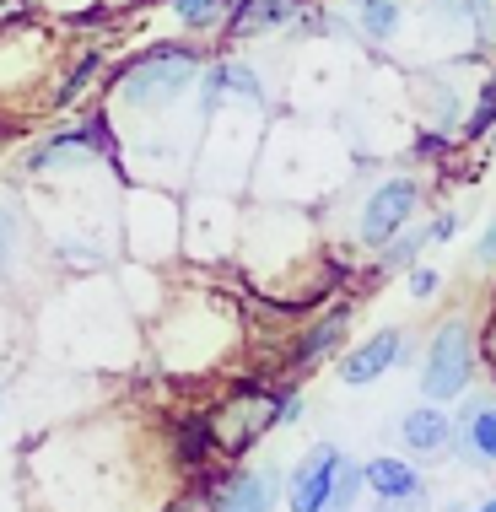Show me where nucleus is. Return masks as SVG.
Masks as SVG:
<instances>
[{
  "label": "nucleus",
  "mask_w": 496,
  "mask_h": 512,
  "mask_svg": "<svg viewBox=\"0 0 496 512\" xmlns=\"http://www.w3.org/2000/svg\"><path fill=\"white\" fill-rule=\"evenodd\" d=\"M399 362H405V329L389 324V329H372V335L351 340L346 351L335 356V378L346 383V389H367V383L389 378Z\"/></svg>",
  "instance_id": "10"
},
{
  "label": "nucleus",
  "mask_w": 496,
  "mask_h": 512,
  "mask_svg": "<svg viewBox=\"0 0 496 512\" xmlns=\"http://www.w3.org/2000/svg\"><path fill=\"white\" fill-rule=\"evenodd\" d=\"M157 351L173 378H216L248 351L243 308L222 297L211 281H195V292L168 302V318L157 324Z\"/></svg>",
  "instance_id": "1"
},
{
  "label": "nucleus",
  "mask_w": 496,
  "mask_h": 512,
  "mask_svg": "<svg viewBox=\"0 0 496 512\" xmlns=\"http://www.w3.org/2000/svg\"><path fill=\"white\" fill-rule=\"evenodd\" d=\"M367 512H416V507H410V502H378V496H372Z\"/></svg>",
  "instance_id": "29"
},
{
  "label": "nucleus",
  "mask_w": 496,
  "mask_h": 512,
  "mask_svg": "<svg viewBox=\"0 0 496 512\" xmlns=\"http://www.w3.org/2000/svg\"><path fill=\"white\" fill-rule=\"evenodd\" d=\"M17 248H22V216H17V205H11V200H0V275L11 270Z\"/></svg>",
  "instance_id": "23"
},
{
  "label": "nucleus",
  "mask_w": 496,
  "mask_h": 512,
  "mask_svg": "<svg viewBox=\"0 0 496 512\" xmlns=\"http://www.w3.org/2000/svg\"><path fill=\"white\" fill-rule=\"evenodd\" d=\"M470 270H475V275H496V211L486 216V227H480V238H475Z\"/></svg>",
  "instance_id": "26"
},
{
  "label": "nucleus",
  "mask_w": 496,
  "mask_h": 512,
  "mask_svg": "<svg viewBox=\"0 0 496 512\" xmlns=\"http://www.w3.org/2000/svg\"><path fill=\"white\" fill-rule=\"evenodd\" d=\"M443 512H470V502H448Z\"/></svg>",
  "instance_id": "31"
},
{
  "label": "nucleus",
  "mask_w": 496,
  "mask_h": 512,
  "mask_svg": "<svg viewBox=\"0 0 496 512\" xmlns=\"http://www.w3.org/2000/svg\"><path fill=\"white\" fill-rule=\"evenodd\" d=\"M475 340H480V372L496 378V292H491L486 313H480V324H475Z\"/></svg>",
  "instance_id": "25"
},
{
  "label": "nucleus",
  "mask_w": 496,
  "mask_h": 512,
  "mask_svg": "<svg viewBox=\"0 0 496 512\" xmlns=\"http://www.w3.org/2000/svg\"><path fill=\"white\" fill-rule=\"evenodd\" d=\"M362 480H367V496H378V502L421 507L426 491H432V480L421 475V464L410 453H372V459H362Z\"/></svg>",
  "instance_id": "13"
},
{
  "label": "nucleus",
  "mask_w": 496,
  "mask_h": 512,
  "mask_svg": "<svg viewBox=\"0 0 496 512\" xmlns=\"http://www.w3.org/2000/svg\"><path fill=\"white\" fill-rule=\"evenodd\" d=\"M232 6H238V0H168L178 33H184V38H200V44H205V38H222Z\"/></svg>",
  "instance_id": "18"
},
{
  "label": "nucleus",
  "mask_w": 496,
  "mask_h": 512,
  "mask_svg": "<svg viewBox=\"0 0 496 512\" xmlns=\"http://www.w3.org/2000/svg\"><path fill=\"white\" fill-rule=\"evenodd\" d=\"M308 415V394H302L297 378H281V426H297Z\"/></svg>",
  "instance_id": "28"
},
{
  "label": "nucleus",
  "mask_w": 496,
  "mask_h": 512,
  "mask_svg": "<svg viewBox=\"0 0 496 512\" xmlns=\"http://www.w3.org/2000/svg\"><path fill=\"white\" fill-rule=\"evenodd\" d=\"M362 496H367V480H362V459H340L335 469V480H329V496H324V507L319 512H356L362 507Z\"/></svg>",
  "instance_id": "21"
},
{
  "label": "nucleus",
  "mask_w": 496,
  "mask_h": 512,
  "mask_svg": "<svg viewBox=\"0 0 496 512\" xmlns=\"http://www.w3.org/2000/svg\"><path fill=\"white\" fill-rule=\"evenodd\" d=\"M340 459H346V448H340V442H329V437L308 442V448H302V459L286 469V486H281L286 512H319L324 496H329V480H335V469H340Z\"/></svg>",
  "instance_id": "11"
},
{
  "label": "nucleus",
  "mask_w": 496,
  "mask_h": 512,
  "mask_svg": "<svg viewBox=\"0 0 496 512\" xmlns=\"http://www.w3.org/2000/svg\"><path fill=\"white\" fill-rule=\"evenodd\" d=\"M480 372V340H475V318L470 313H448L443 324L426 335L421 351V399L432 405H459L470 394Z\"/></svg>",
  "instance_id": "5"
},
{
  "label": "nucleus",
  "mask_w": 496,
  "mask_h": 512,
  "mask_svg": "<svg viewBox=\"0 0 496 512\" xmlns=\"http://www.w3.org/2000/svg\"><path fill=\"white\" fill-rule=\"evenodd\" d=\"M168 464H173V475H184V480H200V475H211V469H222L205 405L173 410V421H168Z\"/></svg>",
  "instance_id": "12"
},
{
  "label": "nucleus",
  "mask_w": 496,
  "mask_h": 512,
  "mask_svg": "<svg viewBox=\"0 0 496 512\" xmlns=\"http://www.w3.org/2000/svg\"><path fill=\"white\" fill-rule=\"evenodd\" d=\"M426 248H432V243H426V221H421V227L410 221L399 238H389L378 254H372V281H394V275H405V270L426 254Z\"/></svg>",
  "instance_id": "20"
},
{
  "label": "nucleus",
  "mask_w": 496,
  "mask_h": 512,
  "mask_svg": "<svg viewBox=\"0 0 496 512\" xmlns=\"http://www.w3.org/2000/svg\"><path fill=\"white\" fill-rule=\"evenodd\" d=\"M464 54L459 65H421V71L405 76V108H410V130L437 141L443 151L459 146V124L470 114V92L464 87Z\"/></svg>",
  "instance_id": "4"
},
{
  "label": "nucleus",
  "mask_w": 496,
  "mask_h": 512,
  "mask_svg": "<svg viewBox=\"0 0 496 512\" xmlns=\"http://www.w3.org/2000/svg\"><path fill=\"white\" fill-rule=\"evenodd\" d=\"M259 38H319V0H238L222 27V44H259Z\"/></svg>",
  "instance_id": "8"
},
{
  "label": "nucleus",
  "mask_w": 496,
  "mask_h": 512,
  "mask_svg": "<svg viewBox=\"0 0 496 512\" xmlns=\"http://www.w3.org/2000/svg\"><path fill=\"white\" fill-rule=\"evenodd\" d=\"M426 200H432V173L426 168H383L378 178H367L362 195L351 200L346 248H356V254H378L383 243L399 238V232L421 216Z\"/></svg>",
  "instance_id": "3"
},
{
  "label": "nucleus",
  "mask_w": 496,
  "mask_h": 512,
  "mask_svg": "<svg viewBox=\"0 0 496 512\" xmlns=\"http://www.w3.org/2000/svg\"><path fill=\"white\" fill-rule=\"evenodd\" d=\"M227 469V464H222ZM222 469H211V475H200V480H189V486H178L173 496H162L151 512H211V480L222 475Z\"/></svg>",
  "instance_id": "22"
},
{
  "label": "nucleus",
  "mask_w": 496,
  "mask_h": 512,
  "mask_svg": "<svg viewBox=\"0 0 496 512\" xmlns=\"http://www.w3.org/2000/svg\"><path fill=\"white\" fill-rule=\"evenodd\" d=\"M281 486H286V469L275 459L227 464L211 480V512H275L281 507Z\"/></svg>",
  "instance_id": "9"
},
{
  "label": "nucleus",
  "mask_w": 496,
  "mask_h": 512,
  "mask_svg": "<svg viewBox=\"0 0 496 512\" xmlns=\"http://www.w3.org/2000/svg\"><path fill=\"white\" fill-rule=\"evenodd\" d=\"M470 512H496V496H480V502H475Z\"/></svg>",
  "instance_id": "30"
},
{
  "label": "nucleus",
  "mask_w": 496,
  "mask_h": 512,
  "mask_svg": "<svg viewBox=\"0 0 496 512\" xmlns=\"http://www.w3.org/2000/svg\"><path fill=\"white\" fill-rule=\"evenodd\" d=\"M130 6H168V0H130Z\"/></svg>",
  "instance_id": "32"
},
{
  "label": "nucleus",
  "mask_w": 496,
  "mask_h": 512,
  "mask_svg": "<svg viewBox=\"0 0 496 512\" xmlns=\"http://www.w3.org/2000/svg\"><path fill=\"white\" fill-rule=\"evenodd\" d=\"M329 6L351 22V44L362 49H389L410 17V0H329Z\"/></svg>",
  "instance_id": "14"
},
{
  "label": "nucleus",
  "mask_w": 496,
  "mask_h": 512,
  "mask_svg": "<svg viewBox=\"0 0 496 512\" xmlns=\"http://www.w3.org/2000/svg\"><path fill=\"white\" fill-rule=\"evenodd\" d=\"M351 324H356L351 297L319 302V313H308V318L292 329V335H286V351H281V362H275V372L302 383L308 372H319L324 362H335V356L351 345Z\"/></svg>",
  "instance_id": "7"
},
{
  "label": "nucleus",
  "mask_w": 496,
  "mask_h": 512,
  "mask_svg": "<svg viewBox=\"0 0 496 512\" xmlns=\"http://www.w3.org/2000/svg\"><path fill=\"white\" fill-rule=\"evenodd\" d=\"M399 448H405L410 459H448L453 453V410L432 405V399L410 405L399 415Z\"/></svg>",
  "instance_id": "16"
},
{
  "label": "nucleus",
  "mask_w": 496,
  "mask_h": 512,
  "mask_svg": "<svg viewBox=\"0 0 496 512\" xmlns=\"http://www.w3.org/2000/svg\"><path fill=\"white\" fill-rule=\"evenodd\" d=\"M459 227H464V216L453 211V205H443V211H432V221H426V243L443 248V243L459 238Z\"/></svg>",
  "instance_id": "27"
},
{
  "label": "nucleus",
  "mask_w": 496,
  "mask_h": 512,
  "mask_svg": "<svg viewBox=\"0 0 496 512\" xmlns=\"http://www.w3.org/2000/svg\"><path fill=\"white\" fill-rule=\"evenodd\" d=\"M405 292L416 297V302L443 297V270H437V265H426V259H416V265L405 270Z\"/></svg>",
  "instance_id": "24"
},
{
  "label": "nucleus",
  "mask_w": 496,
  "mask_h": 512,
  "mask_svg": "<svg viewBox=\"0 0 496 512\" xmlns=\"http://www.w3.org/2000/svg\"><path fill=\"white\" fill-rule=\"evenodd\" d=\"M108 71V49L103 44H87V49H76V60H71V71H65L60 81H54V98L49 108L54 114H65V108H76L81 98H87L92 87H98V76Z\"/></svg>",
  "instance_id": "17"
},
{
  "label": "nucleus",
  "mask_w": 496,
  "mask_h": 512,
  "mask_svg": "<svg viewBox=\"0 0 496 512\" xmlns=\"http://www.w3.org/2000/svg\"><path fill=\"white\" fill-rule=\"evenodd\" d=\"M238 238H243V205L238 195H211L195 189V200L184 205V248L195 270H216V265H238Z\"/></svg>",
  "instance_id": "6"
},
{
  "label": "nucleus",
  "mask_w": 496,
  "mask_h": 512,
  "mask_svg": "<svg viewBox=\"0 0 496 512\" xmlns=\"http://www.w3.org/2000/svg\"><path fill=\"white\" fill-rule=\"evenodd\" d=\"M491 135H496V65H486V76H475L470 114L459 124V146H486Z\"/></svg>",
  "instance_id": "19"
},
{
  "label": "nucleus",
  "mask_w": 496,
  "mask_h": 512,
  "mask_svg": "<svg viewBox=\"0 0 496 512\" xmlns=\"http://www.w3.org/2000/svg\"><path fill=\"white\" fill-rule=\"evenodd\" d=\"M453 453L475 469H496V394H464V410L453 415Z\"/></svg>",
  "instance_id": "15"
},
{
  "label": "nucleus",
  "mask_w": 496,
  "mask_h": 512,
  "mask_svg": "<svg viewBox=\"0 0 496 512\" xmlns=\"http://www.w3.org/2000/svg\"><path fill=\"white\" fill-rule=\"evenodd\" d=\"M211 415V437H216V459L222 464H243L259 453L275 426H281V372L248 367L238 378H227V389L205 405Z\"/></svg>",
  "instance_id": "2"
}]
</instances>
